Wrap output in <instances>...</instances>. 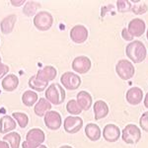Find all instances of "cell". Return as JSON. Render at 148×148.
Masks as SVG:
<instances>
[{"label":"cell","mask_w":148,"mask_h":148,"mask_svg":"<svg viewBox=\"0 0 148 148\" xmlns=\"http://www.w3.org/2000/svg\"><path fill=\"white\" fill-rule=\"evenodd\" d=\"M139 125L142 130L148 132V112H145L141 114L139 119Z\"/></svg>","instance_id":"obj_31"},{"label":"cell","mask_w":148,"mask_h":148,"mask_svg":"<svg viewBox=\"0 0 148 148\" xmlns=\"http://www.w3.org/2000/svg\"><path fill=\"white\" fill-rule=\"evenodd\" d=\"M121 37L125 40H127V42H130V40H133V37L130 34V32L127 31L126 28H123V31H121Z\"/></svg>","instance_id":"obj_33"},{"label":"cell","mask_w":148,"mask_h":148,"mask_svg":"<svg viewBox=\"0 0 148 148\" xmlns=\"http://www.w3.org/2000/svg\"><path fill=\"white\" fill-rule=\"evenodd\" d=\"M45 96L51 104L60 105L65 100V91L59 84L52 83L47 88Z\"/></svg>","instance_id":"obj_3"},{"label":"cell","mask_w":148,"mask_h":148,"mask_svg":"<svg viewBox=\"0 0 148 148\" xmlns=\"http://www.w3.org/2000/svg\"><path fill=\"white\" fill-rule=\"evenodd\" d=\"M109 106L105 101L103 100H98L95 102L94 104V116H95V120L99 121L102 119L106 118L109 114Z\"/></svg>","instance_id":"obj_17"},{"label":"cell","mask_w":148,"mask_h":148,"mask_svg":"<svg viewBox=\"0 0 148 148\" xmlns=\"http://www.w3.org/2000/svg\"><path fill=\"white\" fill-rule=\"evenodd\" d=\"M125 99L128 104L132 105V106H136L140 104L143 99V91L141 88L139 87H132L126 91Z\"/></svg>","instance_id":"obj_15"},{"label":"cell","mask_w":148,"mask_h":148,"mask_svg":"<svg viewBox=\"0 0 148 148\" xmlns=\"http://www.w3.org/2000/svg\"><path fill=\"white\" fill-rule=\"evenodd\" d=\"M51 110V104L46 98H40L37 104L35 105L34 112L38 116H45L47 112Z\"/></svg>","instance_id":"obj_22"},{"label":"cell","mask_w":148,"mask_h":148,"mask_svg":"<svg viewBox=\"0 0 148 148\" xmlns=\"http://www.w3.org/2000/svg\"><path fill=\"white\" fill-rule=\"evenodd\" d=\"M146 38H147V40H148V29H147V33H146Z\"/></svg>","instance_id":"obj_39"},{"label":"cell","mask_w":148,"mask_h":148,"mask_svg":"<svg viewBox=\"0 0 148 148\" xmlns=\"http://www.w3.org/2000/svg\"><path fill=\"white\" fill-rule=\"evenodd\" d=\"M131 3L127 0H120L116 2V7H118V11L121 13H125V12L131 11Z\"/></svg>","instance_id":"obj_30"},{"label":"cell","mask_w":148,"mask_h":148,"mask_svg":"<svg viewBox=\"0 0 148 148\" xmlns=\"http://www.w3.org/2000/svg\"><path fill=\"white\" fill-rule=\"evenodd\" d=\"M143 103H144V107H145V108L148 109V92H147V94L145 95L144 101H143Z\"/></svg>","instance_id":"obj_36"},{"label":"cell","mask_w":148,"mask_h":148,"mask_svg":"<svg viewBox=\"0 0 148 148\" xmlns=\"http://www.w3.org/2000/svg\"><path fill=\"white\" fill-rule=\"evenodd\" d=\"M16 21H17V16L14 15V14L6 16L1 21V23H0V30H1V32L4 35L11 34L12 31L14 30V27H15Z\"/></svg>","instance_id":"obj_18"},{"label":"cell","mask_w":148,"mask_h":148,"mask_svg":"<svg viewBox=\"0 0 148 148\" xmlns=\"http://www.w3.org/2000/svg\"><path fill=\"white\" fill-rule=\"evenodd\" d=\"M38 148H47V147L46 146V145L42 144V145H40V146H39V147H38Z\"/></svg>","instance_id":"obj_38"},{"label":"cell","mask_w":148,"mask_h":148,"mask_svg":"<svg viewBox=\"0 0 148 148\" xmlns=\"http://www.w3.org/2000/svg\"><path fill=\"white\" fill-rule=\"evenodd\" d=\"M40 7V4L39 2L28 1V2H26L25 6H24L23 13L25 14L26 16H28V17H31V16H33L36 12H37V10Z\"/></svg>","instance_id":"obj_26"},{"label":"cell","mask_w":148,"mask_h":148,"mask_svg":"<svg viewBox=\"0 0 148 148\" xmlns=\"http://www.w3.org/2000/svg\"><path fill=\"white\" fill-rule=\"evenodd\" d=\"M19 85V79L15 74H8L3 78L1 82V86L5 91L12 92L15 89H17Z\"/></svg>","instance_id":"obj_20"},{"label":"cell","mask_w":148,"mask_h":148,"mask_svg":"<svg viewBox=\"0 0 148 148\" xmlns=\"http://www.w3.org/2000/svg\"><path fill=\"white\" fill-rule=\"evenodd\" d=\"M134 5L131 6V12H133L136 15H142V14L146 13L148 10V7L146 5V3L140 1V0H135L133 1Z\"/></svg>","instance_id":"obj_28"},{"label":"cell","mask_w":148,"mask_h":148,"mask_svg":"<svg viewBox=\"0 0 148 148\" xmlns=\"http://www.w3.org/2000/svg\"><path fill=\"white\" fill-rule=\"evenodd\" d=\"M121 136V130L118 125H114V123H109L104 127L103 130V137L106 141L110 143L116 142L120 137Z\"/></svg>","instance_id":"obj_12"},{"label":"cell","mask_w":148,"mask_h":148,"mask_svg":"<svg viewBox=\"0 0 148 148\" xmlns=\"http://www.w3.org/2000/svg\"><path fill=\"white\" fill-rule=\"evenodd\" d=\"M121 138L126 144H136L141 139V130L132 123L126 125L121 131Z\"/></svg>","instance_id":"obj_4"},{"label":"cell","mask_w":148,"mask_h":148,"mask_svg":"<svg viewBox=\"0 0 148 148\" xmlns=\"http://www.w3.org/2000/svg\"><path fill=\"white\" fill-rule=\"evenodd\" d=\"M53 24V17L49 12L40 11L34 17V25L39 31H47Z\"/></svg>","instance_id":"obj_6"},{"label":"cell","mask_w":148,"mask_h":148,"mask_svg":"<svg viewBox=\"0 0 148 148\" xmlns=\"http://www.w3.org/2000/svg\"><path fill=\"white\" fill-rule=\"evenodd\" d=\"M46 140V134L40 128H32L28 131L26 140L22 143L23 148H38Z\"/></svg>","instance_id":"obj_2"},{"label":"cell","mask_w":148,"mask_h":148,"mask_svg":"<svg viewBox=\"0 0 148 148\" xmlns=\"http://www.w3.org/2000/svg\"><path fill=\"white\" fill-rule=\"evenodd\" d=\"M76 102L82 111H88L93 104V99L90 93L87 91H80L76 96Z\"/></svg>","instance_id":"obj_16"},{"label":"cell","mask_w":148,"mask_h":148,"mask_svg":"<svg viewBox=\"0 0 148 148\" xmlns=\"http://www.w3.org/2000/svg\"><path fill=\"white\" fill-rule=\"evenodd\" d=\"M12 118L16 120L17 123L21 128H25L29 123V116L25 113H20V112H14L12 114Z\"/></svg>","instance_id":"obj_27"},{"label":"cell","mask_w":148,"mask_h":148,"mask_svg":"<svg viewBox=\"0 0 148 148\" xmlns=\"http://www.w3.org/2000/svg\"><path fill=\"white\" fill-rule=\"evenodd\" d=\"M45 125L51 130H57L62 125V119L58 112L49 111L44 116Z\"/></svg>","instance_id":"obj_9"},{"label":"cell","mask_w":148,"mask_h":148,"mask_svg":"<svg viewBox=\"0 0 148 148\" xmlns=\"http://www.w3.org/2000/svg\"><path fill=\"white\" fill-rule=\"evenodd\" d=\"M11 4L13 6L18 7V6H21V5H23V4H25V1H24V0H11Z\"/></svg>","instance_id":"obj_34"},{"label":"cell","mask_w":148,"mask_h":148,"mask_svg":"<svg viewBox=\"0 0 148 148\" xmlns=\"http://www.w3.org/2000/svg\"><path fill=\"white\" fill-rule=\"evenodd\" d=\"M145 29H146V25L144 21L140 18H134L128 23L127 31L133 38H139L145 33Z\"/></svg>","instance_id":"obj_13"},{"label":"cell","mask_w":148,"mask_h":148,"mask_svg":"<svg viewBox=\"0 0 148 148\" xmlns=\"http://www.w3.org/2000/svg\"><path fill=\"white\" fill-rule=\"evenodd\" d=\"M91 60L85 56H77L72 61V69L79 74H85L91 69Z\"/></svg>","instance_id":"obj_11"},{"label":"cell","mask_w":148,"mask_h":148,"mask_svg":"<svg viewBox=\"0 0 148 148\" xmlns=\"http://www.w3.org/2000/svg\"><path fill=\"white\" fill-rule=\"evenodd\" d=\"M0 148H10V145H9L6 141L0 140Z\"/></svg>","instance_id":"obj_35"},{"label":"cell","mask_w":148,"mask_h":148,"mask_svg":"<svg viewBox=\"0 0 148 148\" xmlns=\"http://www.w3.org/2000/svg\"><path fill=\"white\" fill-rule=\"evenodd\" d=\"M88 30L83 25H75L70 30V39L75 44H83L88 39Z\"/></svg>","instance_id":"obj_10"},{"label":"cell","mask_w":148,"mask_h":148,"mask_svg":"<svg viewBox=\"0 0 148 148\" xmlns=\"http://www.w3.org/2000/svg\"><path fill=\"white\" fill-rule=\"evenodd\" d=\"M66 111L69 114H73V116H78L82 113V110L79 107V105L77 104L76 100H70L68 101V103L66 104Z\"/></svg>","instance_id":"obj_29"},{"label":"cell","mask_w":148,"mask_h":148,"mask_svg":"<svg viewBox=\"0 0 148 148\" xmlns=\"http://www.w3.org/2000/svg\"><path fill=\"white\" fill-rule=\"evenodd\" d=\"M83 126V120L80 116H69L67 118H65V120L63 121V127L64 130L67 133L70 134H74L77 133Z\"/></svg>","instance_id":"obj_8"},{"label":"cell","mask_w":148,"mask_h":148,"mask_svg":"<svg viewBox=\"0 0 148 148\" xmlns=\"http://www.w3.org/2000/svg\"><path fill=\"white\" fill-rule=\"evenodd\" d=\"M47 84L49 83H45L40 81L39 79H37L36 75L32 76V77L29 79V86L30 88H32V90H35L37 92H42L47 88Z\"/></svg>","instance_id":"obj_25"},{"label":"cell","mask_w":148,"mask_h":148,"mask_svg":"<svg viewBox=\"0 0 148 148\" xmlns=\"http://www.w3.org/2000/svg\"><path fill=\"white\" fill-rule=\"evenodd\" d=\"M16 121L10 116H4L0 119V133L7 134L16 128Z\"/></svg>","instance_id":"obj_19"},{"label":"cell","mask_w":148,"mask_h":148,"mask_svg":"<svg viewBox=\"0 0 148 148\" xmlns=\"http://www.w3.org/2000/svg\"><path fill=\"white\" fill-rule=\"evenodd\" d=\"M39 101V96L33 90H27L22 95V102L26 107H32Z\"/></svg>","instance_id":"obj_23"},{"label":"cell","mask_w":148,"mask_h":148,"mask_svg":"<svg viewBox=\"0 0 148 148\" xmlns=\"http://www.w3.org/2000/svg\"><path fill=\"white\" fill-rule=\"evenodd\" d=\"M116 72L121 80H130L134 76L135 68L134 65L126 59H121L116 65Z\"/></svg>","instance_id":"obj_5"},{"label":"cell","mask_w":148,"mask_h":148,"mask_svg":"<svg viewBox=\"0 0 148 148\" xmlns=\"http://www.w3.org/2000/svg\"><path fill=\"white\" fill-rule=\"evenodd\" d=\"M8 71H9V66L2 62L1 56H0V78H2L4 75H6L8 73Z\"/></svg>","instance_id":"obj_32"},{"label":"cell","mask_w":148,"mask_h":148,"mask_svg":"<svg viewBox=\"0 0 148 148\" xmlns=\"http://www.w3.org/2000/svg\"><path fill=\"white\" fill-rule=\"evenodd\" d=\"M125 54L132 62L140 63L146 58L147 51L145 45L140 40H132L125 47Z\"/></svg>","instance_id":"obj_1"},{"label":"cell","mask_w":148,"mask_h":148,"mask_svg":"<svg viewBox=\"0 0 148 148\" xmlns=\"http://www.w3.org/2000/svg\"><path fill=\"white\" fill-rule=\"evenodd\" d=\"M85 134L91 141H98L102 136V131L99 125L90 123L85 126Z\"/></svg>","instance_id":"obj_21"},{"label":"cell","mask_w":148,"mask_h":148,"mask_svg":"<svg viewBox=\"0 0 148 148\" xmlns=\"http://www.w3.org/2000/svg\"><path fill=\"white\" fill-rule=\"evenodd\" d=\"M57 75L56 69L51 65H47L45 67L40 68L39 71L36 74V77L37 79H39L42 82L49 83V81H51L56 79Z\"/></svg>","instance_id":"obj_14"},{"label":"cell","mask_w":148,"mask_h":148,"mask_svg":"<svg viewBox=\"0 0 148 148\" xmlns=\"http://www.w3.org/2000/svg\"><path fill=\"white\" fill-rule=\"evenodd\" d=\"M3 141H6L7 143H9L10 148H19L20 147V143H21V135L18 132L15 131H12L5 134L3 136Z\"/></svg>","instance_id":"obj_24"},{"label":"cell","mask_w":148,"mask_h":148,"mask_svg":"<svg viewBox=\"0 0 148 148\" xmlns=\"http://www.w3.org/2000/svg\"><path fill=\"white\" fill-rule=\"evenodd\" d=\"M60 82L62 86L67 90H76L81 85V78L79 75L74 72H64L60 77Z\"/></svg>","instance_id":"obj_7"},{"label":"cell","mask_w":148,"mask_h":148,"mask_svg":"<svg viewBox=\"0 0 148 148\" xmlns=\"http://www.w3.org/2000/svg\"><path fill=\"white\" fill-rule=\"evenodd\" d=\"M59 148H73V147L69 146V145H63V146H61V147H59Z\"/></svg>","instance_id":"obj_37"}]
</instances>
